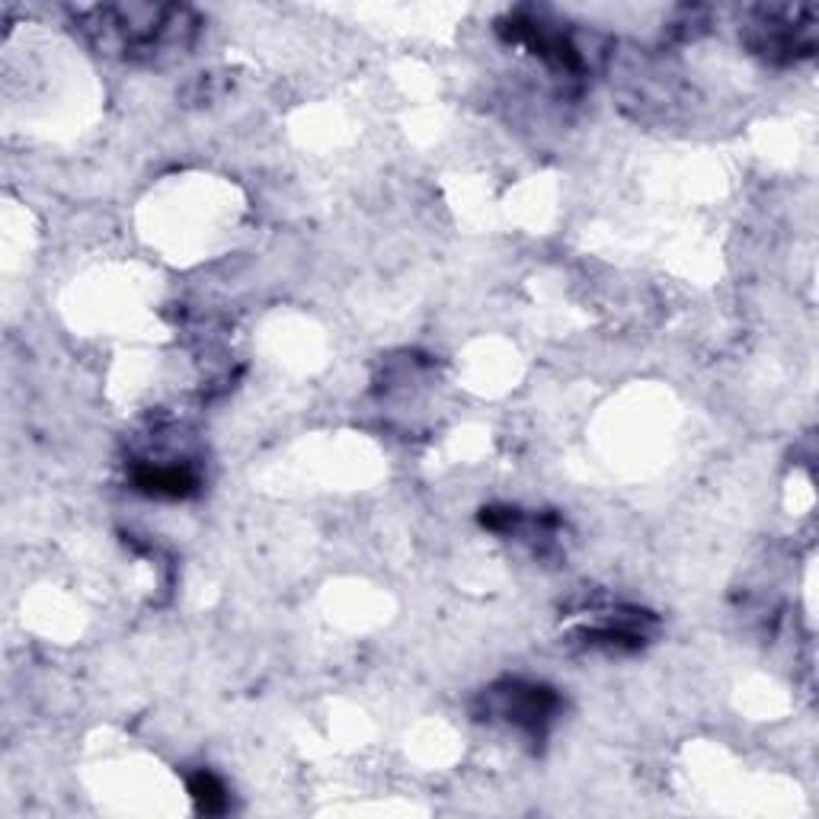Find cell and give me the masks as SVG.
I'll use <instances>...</instances> for the list:
<instances>
[{
	"label": "cell",
	"instance_id": "1",
	"mask_svg": "<svg viewBox=\"0 0 819 819\" xmlns=\"http://www.w3.org/2000/svg\"><path fill=\"white\" fill-rule=\"evenodd\" d=\"M557 708V698L550 695V688L542 685H506V691H500V711L515 724V727L538 729L545 727Z\"/></svg>",
	"mask_w": 819,
	"mask_h": 819
},
{
	"label": "cell",
	"instance_id": "2",
	"mask_svg": "<svg viewBox=\"0 0 819 819\" xmlns=\"http://www.w3.org/2000/svg\"><path fill=\"white\" fill-rule=\"evenodd\" d=\"M189 791H192L199 810H205V814H222L225 810V787L209 772L195 774L192 784H189Z\"/></svg>",
	"mask_w": 819,
	"mask_h": 819
}]
</instances>
